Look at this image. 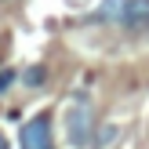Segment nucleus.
<instances>
[{"label": "nucleus", "instance_id": "7ed1b4c3", "mask_svg": "<svg viewBox=\"0 0 149 149\" xmlns=\"http://www.w3.org/2000/svg\"><path fill=\"white\" fill-rule=\"evenodd\" d=\"M18 149H55V135H51V113H36L22 124L18 131Z\"/></svg>", "mask_w": 149, "mask_h": 149}, {"label": "nucleus", "instance_id": "423d86ee", "mask_svg": "<svg viewBox=\"0 0 149 149\" xmlns=\"http://www.w3.org/2000/svg\"><path fill=\"white\" fill-rule=\"evenodd\" d=\"M0 149H7V138H4V135H0Z\"/></svg>", "mask_w": 149, "mask_h": 149}, {"label": "nucleus", "instance_id": "39448f33", "mask_svg": "<svg viewBox=\"0 0 149 149\" xmlns=\"http://www.w3.org/2000/svg\"><path fill=\"white\" fill-rule=\"evenodd\" d=\"M18 80H22V73H18V69H0V95H4L11 84H18Z\"/></svg>", "mask_w": 149, "mask_h": 149}, {"label": "nucleus", "instance_id": "f257e3e1", "mask_svg": "<svg viewBox=\"0 0 149 149\" xmlns=\"http://www.w3.org/2000/svg\"><path fill=\"white\" fill-rule=\"evenodd\" d=\"M95 22L120 26L131 36H146L149 33V0H102V7L95 11Z\"/></svg>", "mask_w": 149, "mask_h": 149}, {"label": "nucleus", "instance_id": "f03ea898", "mask_svg": "<svg viewBox=\"0 0 149 149\" xmlns=\"http://www.w3.org/2000/svg\"><path fill=\"white\" fill-rule=\"evenodd\" d=\"M65 142L73 149H91L95 142V102L87 95H73L65 109Z\"/></svg>", "mask_w": 149, "mask_h": 149}, {"label": "nucleus", "instance_id": "20e7f679", "mask_svg": "<svg viewBox=\"0 0 149 149\" xmlns=\"http://www.w3.org/2000/svg\"><path fill=\"white\" fill-rule=\"evenodd\" d=\"M44 80H47V69H44V65H29V69L22 73V84L26 87H40Z\"/></svg>", "mask_w": 149, "mask_h": 149}]
</instances>
